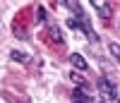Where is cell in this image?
Returning a JSON list of instances; mask_svg holds the SVG:
<instances>
[{"mask_svg":"<svg viewBox=\"0 0 120 103\" xmlns=\"http://www.w3.org/2000/svg\"><path fill=\"white\" fill-rule=\"evenodd\" d=\"M96 86H98V94H101L106 101H115V98H120V96H118V86H115L108 77H98Z\"/></svg>","mask_w":120,"mask_h":103,"instance_id":"cell-1","label":"cell"},{"mask_svg":"<svg viewBox=\"0 0 120 103\" xmlns=\"http://www.w3.org/2000/svg\"><path fill=\"white\" fill-rule=\"evenodd\" d=\"M72 103H94V96L89 94V89H75L72 91Z\"/></svg>","mask_w":120,"mask_h":103,"instance_id":"cell-2","label":"cell"},{"mask_svg":"<svg viewBox=\"0 0 120 103\" xmlns=\"http://www.w3.org/2000/svg\"><path fill=\"white\" fill-rule=\"evenodd\" d=\"M91 5H94V10H96V12L101 15V19H108V17H111V12H113L111 3H101V0H94Z\"/></svg>","mask_w":120,"mask_h":103,"instance_id":"cell-3","label":"cell"},{"mask_svg":"<svg viewBox=\"0 0 120 103\" xmlns=\"http://www.w3.org/2000/svg\"><path fill=\"white\" fill-rule=\"evenodd\" d=\"M48 38L53 41V43H58V46H63V31H60V29L55 26V24H48Z\"/></svg>","mask_w":120,"mask_h":103,"instance_id":"cell-4","label":"cell"},{"mask_svg":"<svg viewBox=\"0 0 120 103\" xmlns=\"http://www.w3.org/2000/svg\"><path fill=\"white\" fill-rule=\"evenodd\" d=\"M70 63H72V67H75V70H79V72H84V70L89 67V65H86V60L79 55V53H72V55H70Z\"/></svg>","mask_w":120,"mask_h":103,"instance_id":"cell-5","label":"cell"},{"mask_svg":"<svg viewBox=\"0 0 120 103\" xmlns=\"http://www.w3.org/2000/svg\"><path fill=\"white\" fill-rule=\"evenodd\" d=\"M10 55H12V60H17V63H29V60H31L26 53H22V50H12Z\"/></svg>","mask_w":120,"mask_h":103,"instance_id":"cell-6","label":"cell"},{"mask_svg":"<svg viewBox=\"0 0 120 103\" xmlns=\"http://www.w3.org/2000/svg\"><path fill=\"white\" fill-rule=\"evenodd\" d=\"M70 79H72L75 84H77V89H86V81H84V77H82V74L72 72V74H70Z\"/></svg>","mask_w":120,"mask_h":103,"instance_id":"cell-7","label":"cell"},{"mask_svg":"<svg viewBox=\"0 0 120 103\" xmlns=\"http://www.w3.org/2000/svg\"><path fill=\"white\" fill-rule=\"evenodd\" d=\"M111 53H113V58L120 63V43H115V41H113V43H111Z\"/></svg>","mask_w":120,"mask_h":103,"instance_id":"cell-8","label":"cell"},{"mask_svg":"<svg viewBox=\"0 0 120 103\" xmlns=\"http://www.w3.org/2000/svg\"><path fill=\"white\" fill-rule=\"evenodd\" d=\"M36 19H38V22H46V10H43V7L36 10Z\"/></svg>","mask_w":120,"mask_h":103,"instance_id":"cell-9","label":"cell"},{"mask_svg":"<svg viewBox=\"0 0 120 103\" xmlns=\"http://www.w3.org/2000/svg\"><path fill=\"white\" fill-rule=\"evenodd\" d=\"M118 103H120V98H118Z\"/></svg>","mask_w":120,"mask_h":103,"instance_id":"cell-10","label":"cell"}]
</instances>
